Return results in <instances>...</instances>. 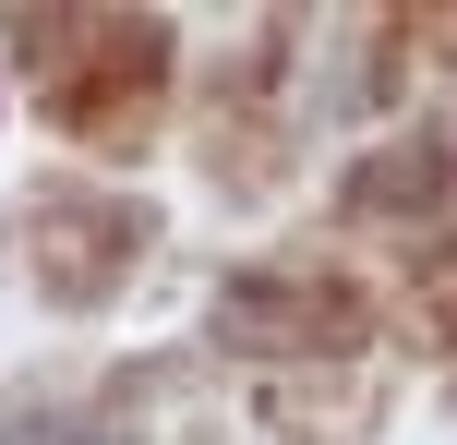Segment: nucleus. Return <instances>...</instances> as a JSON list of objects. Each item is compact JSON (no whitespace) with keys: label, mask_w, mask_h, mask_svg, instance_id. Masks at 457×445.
<instances>
[{"label":"nucleus","mask_w":457,"mask_h":445,"mask_svg":"<svg viewBox=\"0 0 457 445\" xmlns=\"http://www.w3.org/2000/svg\"><path fill=\"white\" fill-rule=\"evenodd\" d=\"M265 422H289L301 445H349V433L373 422V385H361V398H313V385H265Z\"/></svg>","instance_id":"39448f33"},{"label":"nucleus","mask_w":457,"mask_h":445,"mask_svg":"<svg viewBox=\"0 0 457 445\" xmlns=\"http://www.w3.org/2000/svg\"><path fill=\"white\" fill-rule=\"evenodd\" d=\"M373 326V289L325 277V265H241L217 301V337L228 350H265V361H301V350H349Z\"/></svg>","instance_id":"f03ea898"},{"label":"nucleus","mask_w":457,"mask_h":445,"mask_svg":"<svg viewBox=\"0 0 457 445\" xmlns=\"http://www.w3.org/2000/svg\"><path fill=\"white\" fill-rule=\"evenodd\" d=\"M0 445H120L109 409H61V398H24L12 422H0Z\"/></svg>","instance_id":"423d86ee"},{"label":"nucleus","mask_w":457,"mask_h":445,"mask_svg":"<svg viewBox=\"0 0 457 445\" xmlns=\"http://www.w3.org/2000/svg\"><path fill=\"white\" fill-rule=\"evenodd\" d=\"M157 85H169L157 24H85V61L61 72V120L72 133H145V96Z\"/></svg>","instance_id":"7ed1b4c3"},{"label":"nucleus","mask_w":457,"mask_h":445,"mask_svg":"<svg viewBox=\"0 0 457 445\" xmlns=\"http://www.w3.org/2000/svg\"><path fill=\"white\" fill-rule=\"evenodd\" d=\"M445 181H457V144H445V133H421V144H386V157H361L337 205H349V217H421Z\"/></svg>","instance_id":"20e7f679"},{"label":"nucleus","mask_w":457,"mask_h":445,"mask_svg":"<svg viewBox=\"0 0 457 445\" xmlns=\"http://www.w3.org/2000/svg\"><path fill=\"white\" fill-rule=\"evenodd\" d=\"M145 241H157V217H145L133 193H72V181H48L37 205H24L12 253H24V277H37L61 313H85V301H109V289L145 265Z\"/></svg>","instance_id":"f257e3e1"}]
</instances>
